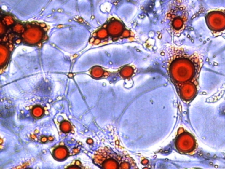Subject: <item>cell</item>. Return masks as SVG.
<instances>
[{"instance_id":"277c9868","label":"cell","mask_w":225,"mask_h":169,"mask_svg":"<svg viewBox=\"0 0 225 169\" xmlns=\"http://www.w3.org/2000/svg\"><path fill=\"white\" fill-rule=\"evenodd\" d=\"M207 23L213 31H223L225 28V15L218 11L210 13L207 16Z\"/></svg>"},{"instance_id":"e0dca14e","label":"cell","mask_w":225,"mask_h":169,"mask_svg":"<svg viewBox=\"0 0 225 169\" xmlns=\"http://www.w3.org/2000/svg\"><path fill=\"white\" fill-rule=\"evenodd\" d=\"M3 23H4L5 25H11L13 24L14 23V20L13 19V18L11 17H9V16H7V17H5L4 19V21H1Z\"/></svg>"},{"instance_id":"7c38bea8","label":"cell","mask_w":225,"mask_h":169,"mask_svg":"<svg viewBox=\"0 0 225 169\" xmlns=\"http://www.w3.org/2000/svg\"><path fill=\"white\" fill-rule=\"evenodd\" d=\"M133 73V69L130 66H125L121 70V75L124 77H129L132 75Z\"/></svg>"},{"instance_id":"cb8c5ba5","label":"cell","mask_w":225,"mask_h":169,"mask_svg":"<svg viewBox=\"0 0 225 169\" xmlns=\"http://www.w3.org/2000/svg\"><path fill=\"white\" fill-rule=\"evenodd\" d=\"M92 139H88V140H87V143H88V144H92Z\"/></svg>"},{"instance_id":"8fae6325","label":"cell","mask_w":225,"mask_h":169,"mask_svg":"<svg viewBox=\"0 0 225 169\" xmlns=\"http://www.w3.org/2000/svg\"><path fill=\"white\" fill-rule=\"evenodd\" d=\"M104 74L103 69L101 68L100 67L96 66L93 68L91 70V75L93 77L95 78H100Z\"/></svg>"},{"instance_id":"8992f818","label":"cell","mask_w":225,"mask_h":169,"mask_svg":"<svg viewBox=\"0 0 225 169\" xmlns=\"http://www.w3.org/2000/svg\"><path fill=\"white\" fill-rule=\"evenodd\" d=\"M107 31L111 36H118L123 34L125 31L124 26L120 21L114 20V21H111L108 25Z\"/></svg>"},{"instance_id":"ac0fdd59","label":"cell","mask_w":225,"mask_h":169,"mask_svg":"<svg viewBox=\"0 0 225 169\" xmlns=\"http://www.w3.org/2000/svg\"><path fill=\"white\" fill-rule=\"evenodd\" d=\"M5 26V25L1 22V27H0V34H1V36L3 35V34H4V33H5V28H4Z\"/></svg>"},{"instance_id":"7402d4cb","label":"cell","mask_w":225,"mask_h":169,"mask_svg":"<svg viewBox=\"0 0 225 169\" xmlns=\"http://www.w3.org/2000/svg\"><path fill=\"white\" fill-rule=\"evenodd\" d=\"M79 149H78V148H77V149H74V153L75 154L78 153H79Z\"/></svg>"},{"instance_id":"484cf974","label":"cell","mask_w":225,"mask_h":169,"mask_svg":"<svg viewBox=\"0 0 225 169\" xmlns=\"http://www.w3.org/2000/svg\"><path fill=\"white\" fill-rule=\"evenodd\" d=\"M69 77H73V75H72V74H69Z\"/></svg>"},{"instance_id":"9a60e30c","label":"cell","mask_w":225,"mask_h":169,"mask_svg":"<svg viewBox=\"0 0 225 169\" xmlns=\"http://www.w3.org/2000/svg\"><path fill=\"white\" fill-rule=\"evenodd\" d=\"M33 114L35 117H40L43 114V109L40 106H36L33 110Z\"/></svg>"},{"instance_id":"4fadbf2b","label":"cell","mask_w":225,"mask_h":169,"mask_svg":"<svg viewBox=\"0 0 225 169\" xmlns=\"http://www.w3.org/2000/svg\"><path fill=\"white\" fill-rule=\"evenodd\" d=\"M95 35H96L98 39H105V38H106L108 35V32L106 28H102L95 34Z\"/></svg>"},{"instance_id":"603a6c76","label":"cell","mask_w":225,"mask_h":169,"mask_svg":"<svg viewBox=\"0 0 225 169\" xmlns=\"http://www.w3.org/2000/svg\"><path fill=\"white\" fill-rule=\"evenodd\" d=\"M148 162V161H147V160H143V161H142V163H143V165H147V163Z\"/></svg>"},{"instance_id":"5bb4252c","label":"cell","mask_w":225,"mask_h":169,"mask_svg":"<svg viewBox=\"0 0 225 169\" xmlns=\"http://www.w3.org/2000/svg\"><path fill=\"white\" fill-rule=\"evenodd\" d=\"M71 124H70L69 122H67V121L63 122L60 125V129L63 132H65V133L69 132V131L71 130Z\"/></svg>"},{"instance_id":"9c48e42d","label":"cell","mask_w":225,"mask_h":169,"mask_svg":"<svg viewBox=\"0 0 225 169\" xmlns=\"http://www.w3.org/2000/svg\"><path fill=\"white\" fill-rule=\"evenodd\" d=\"M68 150L66 149V148L63 147H60L56 148L54 152L55 158L58 160H63L66 159L67 156H68Z\"/></svg>"},{"instance_id":"ffe728a7","label":"cell","mask_w":225,"mask_h":169,"mask_svg":"<svg viewBox=\"0 0 225 169\" xmlns=\"http://www.w3.org/2000/svg\"><path fill=\"white\" fill-rule=\"evenodd\" d=\"M125 84H127V85L125 86V87H127V88H130V87H131V86H132V84H133V81L131 80H127L126 81H125Z\"/></svg>"},{"instance_id":"d6986e66","label":"cell","mask_w":225,"mask_h":169,"mask_svg":"<svg viewBox=\"0 0 225 169\" xmlns=\"http://www.w3.org/2000/svg\"><path fill=\"white\" fill-rule=\"evenodd\" d=\"M121 168H125V169L130 168V165L128 162H125L124 163H122V165H121Z\"/></svg>"},{"instance_id":"6da1fadb","label":"cell","mask_w":225,"mask_h":169,"mask_svg":"<svg viewBox=\"0 0 225 169\" xmlns=\"http://www.w3.org/2000/svg\"><path fill=\"white\" fill-rule=\"evenodd\" d=\"M201 65V60L196 54L189 55L177 50L172 55L168 69L172 82L178 87L190 82L198 84Z\"/></svg>"},{"instance_id":"52a82bcc","label":"cell","mask_w":225,"mask_h":169,"mask_svg":"<svg viewBox=\"0 0 225 169\" xmlns=\"http://www.w3.org/2000/svg\"><path fill=\"white\" fill-rule=\"evenodd\" d=\"M186 21V16L183 15H181L172 16V27L176 31L182 29Z\"/></svg>"},{"instance_id":"7a4b0ae2","label":"cell","mask_w":225,"mask_h":169,"mask_svg":"<svg viewBox=\"0 0 225 169\" xmlns=\"http://www.w3.org/2000/svg\"><path fill=\"white\" fill-rule=\"evenodd\" d=\"M176 147L181 153H190L196 149V141L190 133L182 132L176 139Z\"/></svg>"},{"instance_id":"2e32d148","label":"cell","mask_w":225,"mask_h":169,"mask_svg":"<svg viewBox=\"0 0 225 169\" xmlns=\"http://www.w3.org/2000/svg\"><path fill=\"white\" fill-rule=\"evenodd\" d=\"M13 31L15 33H23L25 31V27H23V25L19 24V23H17L15 25H14V27H13Z\"/></svg>"},{"instance_id":"30bf717a","label":"cell","mask_w":225,"mask_h":169,"mask_svg":"<svg viewBox=\"0 0 225 169\" xmlns=\"http://www.w3.org/2000/svg\"><path fill=\"white\" fill-rule=\"evenodd\" d=\"M118 167V164L114 159H108L103 163V168L107 169H114Z\"/></svg>"},{"instance_id":"ba28073f","label":"cell","mask_w":225,"mask_h":169,"mask_svg":"<svg viewBox=\"0 0 225 169\" xmlns=\"http://www.w3.org/2000/svg\"><path fill=\"white\" fill-rule=\"evenodd\" d=\"M9 56V51L6 46L1 44L0 46V65L3 66L7 62Z\"/></svg>"},{"instance_id":"3957f363","label":"cell","mask_w":225,"mask_h":169,"mask_svg":"<svg viewBox=\"0 0 225 169\" xmlns=\"http://www.w3.org/2000/svg\"><path fill=\"white\" fill-rule=\"evenodd\" d=\"M44 37L42 29L37 26L28 27L22 34L23 40L28 44H36L40 42Z\"/></svg>"},{"instance_id":"44dd1931","label":"cell","mask_w":225,"mask_h":169,"mask_svg":"<svg viewBox=\"0 0 225 169\" xmlns=\"http://www.w3.org/2000/svg\"><path fill=\"white\" fill-rule=\"evenodd\" d=\"M48 139V138H46V137H43V138L41 139V141H42V142H46Z\"/></svg>"},{"instance_id":"5b68a950","label":"cell","mask_w":225,"mask_h":169,"mask_svg":"<svg viewBox=\"0 0 225 169\" xmlns=\"http://www.w3.org/2000/svg\"><path fill=\"white\" fill-rule=\"evenodd\" d=\"M198 84L195 83H187L178 87V93L184 101H191L197 93Z\"/></svg>"},{"instance_id":"d4e9b609","label":"cell","mask_w":225,"mask_h":169,"mask_svg":"<svg viewBox=\"0 0 225 169\" xmlns=\"http://www.w3.org/2000/svg\"><path fill=\"white\" fill-rule=\"evenodd\" d=\"M48 139L49 140L52 141V140H53V138H52V137H50V138H48Z\"/></svg>"}]
</instances>
